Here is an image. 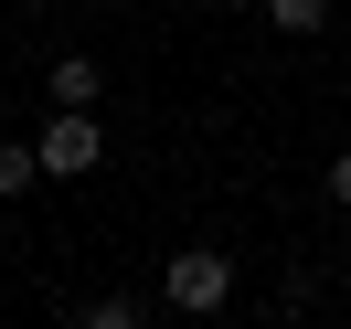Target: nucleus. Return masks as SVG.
<instances>
[{
	"mask_svg": "<svg viewBox=\"0 0 351 329\" xmlns=\"http://www.w3.org/2000/svg\"><path fill=\"white\" fill-rule=\"evenodd\" d=\"M75 329H138V308H128V298H96V308H86Z\"/></svg>",
	"mask_w": 351,
	"mask_h": 329,
	"instance_id": "obj_6",
	"label": "nucleus"
},
{
	"mask_svg": "<svg viewBox=\"0 0 351 329\" xmlns=\"http://www.w3.org/2000/svg\"><path fill=\"white\" fill-rule=\"evenodd\" d=\"M266 22L277 32H330V0H266Z\"/></svg>",
	"mask_w": 351,
	"mask_h": 329,
	"instance_id": "obj_5",
	"label": "nucleus"
},
{
	"mask_svg": "<svg viewBox=\"0 0 351 329\" xmlns=\"http://www.w3.org/2000/svg\"><path fill=\"white\" fill-rule=\"evenodd\" d=\"M96 96H107V64H96V53H64V64H53V107L96 117Z\"/></svg>",
	"mask_w": 351,
	"mask_h": 329,
	"instance_id": "obj_3",
	"label": "nucleus"
},
{
	"mask_svg": "<svg viewBox=\"0 0 351 329\" xmlns=\"http://www.w3.org/2000/svg\"><path fill=\"white\" fill-rule=\"evenodd\" d=\"M160 298H171L181 319H213V308L234 298V255H213V244H181V255L160 265Z\"/></svg>",
	"mask_w": 351,
	"mask_h": 329,
	"instance_id": "obj_1",
	"label": "nucleus"
},
{
	"mask_svg": "<svg viewBox=\"0 0 351 329\" xmlns=\"http://www.w3.org/2000/svg\"><path fill=\"white\" fill-rule=\"evenodd\" d=\"M96 159H107V128H96V117H53V128L32 138V170L43 181H75V170H96Z\"/></svg>",
	"mask_w": 351,
	"mask_h": 329,
	"instance_id": "obj_2",
	"label": "nucleus"
},
{
	"mask_svg": "<svg viewBox=\"0 0 351 329\" xmlns=\"http://www.w3.org/2000/svg\"><path fill=\"white\" fill-rule=\"evenodd\" d=\"M32 181H43V170H32V138H0V202H22Z\"/></svg>",
	"mask_w": 351,
	"mask_h": 329,
	"instance_id": "obj_4",
	"label": "nucleus"
}]
</instances>
